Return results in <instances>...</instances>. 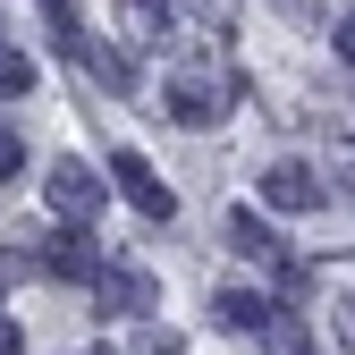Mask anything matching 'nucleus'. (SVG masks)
Returning a JSON list of instances; mask_svg holds the SVG:
<instances>
[{
  "mask_svg": "<svg viewBox=\"0 0 355 355\" xmlns=\"http://www.w3.org/2000/svg\"><path fill=\"white\" fill-rule=\"evenodd\" d=\"M102 195H110V187H102L85 161H68V153H60V169H51V178H42V203H51V220H94V211H102Z\"/></svg>",
  "mask_w": 355,
  "mask_h": 355,
  "instance_id": "f257e3e1",
  "label": "nucleus"
},
{
  "mask_svg": "<svg viewBox=\"0 0 355 355\" xmlns=\"http://www.w3.org/2000/svg\"><path fill=\"white\" fill-rule=\"evenodd\" d=\"M110 178H119V195L136 203L144 220H169V211H178V195L153 178V161H144V153H119V161H110Z\"/></svg>",
  "mask_w": 355,
  "mask_h": 355,
  "instance_id": "f03ea898",
  "label": "nucleus"
},
{
  "mask_svg": "<svg viewBox=\"0 0 355 355\" xmlns=\"http://www.w3.org/2000/svg\"><path fill=\"white\" fill-rule=\"evenodd\" d=\"M262 203H271V211H322V178L304 161H271V169H262Z\"/></svg>",
  "mask_w": 355,
  "mask_h": 355,
  "instance_id": "7ed1b4c3",
  "label": "nucleus"
},
{
  "mask_svg": "<svg viewBox=\"0 0 355 355\" xmlns=\"http://www.w3.org/2000/svg\"><path fill=\"white\" fill-rule=\"evenodd\" d=\"M94 296H102V313H119V322H136V313H153V279L144 271H110V262H102V279H94Z\"/></svg>",
  "mask_w": 355,
  "mask_h": 355,
  "instance_id": "20e7f679",
  "label": "nucleus"
},
{
  "mask_svg": "<svg viewBox=\"0 0 355 355\" xmlns=\"http://www.w3.org/2000/svg\"><path fill=\"white\" fill-rule=\"evenodd\" d=\"M229 245H237L245 262H279V271L296 279V262H288V245L271 237V220H262V211H229Z\"/></svg>",
  "mask_w": 355,
  "mask_h": 355,
  "instance_id": "39448f33",
  "label": "nucleus"
},
{
  "mask_svg": "<svg viewBox=\"0 0 355 355\" xmlns=\"http://www.w3.org/2000/svg\"><path fill=\"white\" fill-rule=\"evenodd\" d=\"M161 102H169L178 127H211V119H220V85H203V76H169Z\"/></svg>",
  "mask_w": 355,
  "mask_h": 355,
  "instance_id": "423d86ee",
  "label": "nucleus"
},
{
  "mask_svg": "<svg viewBox=\"0 0 355 355\" xmlns=\"http://www.w3.org/2000/svg\"><path fill=\"white\" fill-rule=\"evenodd\" d=\"M51 271L60 279H102V254H94V237H85V220H68V229L51 237Z\"/></svg>",
  "mask_w": 355,
  "mask_h": 355,
  "instance_id": "0eeeda50",
  "label": "nucleus"
},
{
  "mask_svg": "<svg viewBox=\"0 0 355 355\" xmlns=\"http://www.w3.org/2000/svg\"><path fill=\"white\" fill-rule=\"evenodd\" d=\"M211 313H220V330H245V338H254L262 322L279 313V304H271V296H254V288H220V296H211Z\"/></svg>",
  "mask_w": 355,
  "mask_h": 355,
  "instance_id": "6e6552de",
  "label": "nucleus"
},
{
  "mask_svg": "<svg viewBox=\"0 0 355 355\" xmlns=\"http://www.w3.org/2000/svg\"><path fill=\"white\" fill-rule=\"evenodd\" d=\"M262 338H271V355H313V338H304V322L288 313V304H279L271 322H262Z\"/></svg>",
  "mask_w": 355,
  "mask_h": 355,
  "instance_id": "1a4fd4ad",
  "label": "nucleus"
},
{
  "mask_svg": "<svg viewBox=\"0 0 355 355\" xmlns=\"http://www.w3.org/2000/svg\"><path fill=\"white\" fill-rule=\"evenodd\" d=\"M17 94H34V60L0 42V102H17Z\"/></svg>",
  "mask_w": 355,
  "mask_h": 355,
  "instance_id": "9d476101",
  "label": "nucleus"
},
{
  "mask_svg": "<svg viewBox=\"0 0 355 355\" xmlns=\"http://www.w3.org/2000/svg\"><path fill=\"white\" fill-rule=\"evenodd\" d=\"M119 26H136V34L153 42V34L169 26V0H119Z\"/></svg>",
  "mask_w": 355,
  "mask_h": 355,
  "instance_id": "9b49d317",
  "label": "nucleus"
},
{
  "mask_svg": "<svg viewBox=\"0 0 355 355\" xmlns=\"http://www.w3.org/2000/svg\"><path fill=\"white\" fill-rule=\"evenodd\" d=\"M17 169H26V144H17V127H0V187H9Z\"/></svg>",
  "mask_w": 355,
  "mask_h": 355,
  "instance_id": "f8f14e48",
  "label": "nucleus"
},
{
  "mask_svg": "<svg viewBox=\"0 0 355 355\" xmlns=\"http://www.w3.org/2000/svg\"><path fill=\"white\" fill-rule=\"evenodd\" d=\"M338 60H347V68H355V9H347V17H338Z\"/></svg>",
  "mask_w": 355,
  "mask_h": 355,
  "instance_id": "ddd939ff",
  "label": "nucleus"
},
{
  "mask_svg": "<svg viewBox=\"0 0 355 355\" xmlns=\"http://www.w3.org/2000/svg\"><path fill=\"white\" fill-rule=\"evenodd\" d=\"M0 355H26V338H17V330H9V322H0Z\"/></svg>",
  "mask_w": 355,
  "mask_h": 355,
  "instance_id": "4468645a",
  "label": "nucleus"
}]
</instances>
